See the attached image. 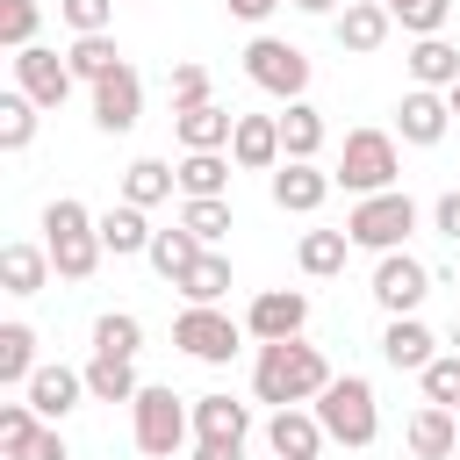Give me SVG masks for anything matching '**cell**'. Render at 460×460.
Returning a JSON list of instances; mask_svg holds the SVG:
<instances>
[{
    "label": "cell",
    "instance_id": "1",
    "mask_svg": "<svg viewBox=\"0 0 460 460\" xmlns=\"http://www.w3.org/2000/svg\"><path fill=\"white\" fill-rule=\"evenodd\" d=\"M323 388H331V359H323L316 345H302V338L259 345V359H252V395H259V402L288 410V402H316Z\"/></svg>",
    "mask_w": 460,
    "mask_h": 460
},
{
    "label": "cell",
    "instance_id": "2",
    "mask_svg": "<svg viewBox=\"0 0 460 460\" xmlns=\"http://www.w3.org/2000/svg\"><path fill=\"white\" fill-rule=\"evenodd\" d=\"M43 252H50V266H58V280H93V266H101V216L86 208V201H72V194H58L50 208H43Z\"/></svg>",
    "mask_w": 460,
    "mask_h": 460
},
{
    "label": "cell",
    "instance_id": "3",
    "mask_svg": "<svg viewBox=\"0 0 460 460\" xmlns=\"http://www.w3.org/2000/svg\"><path fill=\"white\" fill-rule=\"evenodd\" d=\"M410 230H417V201H410L402 187L359 194V201H352V216H345V237H352L359 252H402V244H410Z\"/></svg>",
    "mask_w": 460,
    "mask_h": 460
},
{
    "label": "cell",
    "instance_id": "4",
    "mask_svg": "<svg viewBox=\"0 0 460 460\" xmlns=\"http://www.w3.org/2000/svg\"><path fill=\"white\" fill-rule=\"evenodd\" d=\"M309 410L323 417V431L338 446H374V431H381V410H374V381L367 374H331V388Z\"/></svg>",
    "mask_w": 460,
    "mask_h": 460
},
{
    "label": "cell",
    "instance_id": "5",
    "mask_svg": "<svg viewBox=\"0 0 460 460\" xmlns=\"http://www.w3.org/2000/svg\"><path fill=\"white\" fill-rule=\"evenodd\" d=\"M129 431H137V446H144L151 460H172V453L194 438V410H187L172 388H137V402H129Z\"/></svg>",
    "mask_w": 460,
    "mask_h": 460
},
{
    "label": "cell",
    "instance_id": "6",
    "mask_svg": "<svg viewBox=\"0 0 460 460\" xmlns=\"http://www.w3.org/2000/svg\"><path fill=\"white\" fill-rule=\"evenodd\" d=\"M395 172H402V158H395V137L388 129H352L345 137V151H338V187L345 194H381V187H395Z\"/></svg>",
    "mask_w": 460,
    "mask_h": 460
},
{
    "label": "cell",
    "instance_id": "7",
    "mask_svg": "<svg viewBox=\"0 0 460 460\" xmlns=\"http://www.w3.org/2000/svg\"><path fill=\"white\" fill-rule=\"evenodd\" d=\"M244 338H252V331H244V323H230L216 302H187V309H180V323H172V345H180L187 359H201V367H230Z\"/></svg>",
    "mask_w": 460,
    "mask_h": 460
},
{
    "label": "cell",
    "instance_id": "8",
    "mask_svg": "<svg viewBox=\"0 0 460 460\" xmlns=\"http://www.w3.org/2000/svg\"><path fill=\"white\" fill-rule=\"evenodd\" d=\"M244 79L259 93H273V101H302L309 93V58L295 43H280V36H252L244 43Z\"/></svg>",
    "mask_w": 460,
    "mask_h": 460
},
{
    "label": "cell",
    "instance_id": "9",
    "mask_svg": "<svg viewBox=\"0 0 460 460\" xmlns=\"http://www.w3.org/2000/svg\"><path fill=\"white\" fill-rule=\"evenodd\" d=\"M424 295H431V266H424L417 252H381V259H374V302H381L388 316H417Z\"/></svg>",
    "mask_w": 460,
    "mask_h": 460
},
{
    "label": "cell",
    "instance_id": "10",
    "mask_svg": "<svg viewBox=\"0 0 460 460\" xmlns=\"http://www.w3.org/2000/svg\"><path fill=\"white\" fill-rule=\"evenodd\" d=\"M14 86H22L36 108H65V93H72L79 79H72V58H58V50L29 43V50H14Z\"/></svg>",
    "mask_w": 460,
    "mask_h": 460
},
{
    "label": "cell",
    "instance_id": "11",
    "mask_svg": "<svg viewBox=\"0 0 460 460\" xmlns=\"http://www.w3.org/2000/svg\"><path fill=\"white\" fill-rule=\"evenodd\" d=\"M137 122H144V79H137V65H115V72L93 86V129L129 137Z\"/></svg>",
    "mask_w": 460,
    "mask_h": 460
},
{
    "label": "cell",
    "instance_id": "12",
    "mask_svg": "<svg viewBox=\"0 0 460 460\" xmlns=\"http://www.w3.org/2000/svg\"><path fill=\"white\" fill-rule=\"evenodd\" d=\"M266 187H273V208H288V216H316V208L331 201V187H338V180H331L316 158H280Z\"/></svg>",
    "mask_w": 460,
    "mask_h": 460
},
{
    "label": "cell",
    "instance_id": "13",
    "mask_svg": "<svg viewBox=\"0 0 460 460\" xmlns=\"http://www.w3.org/2000/svg\"><path fill=\"white\" fill-rule=\"evenodd\" d=\"M302 323H309V295H302V288H266V295H252V309H244V331H252L259 345L302 338Z\"/></svg>",
    "mask_w": 460,
    "mask_h": 460
},
{
    "label": "cell",
    "instance_id": "14",
    "mask_svg": "<svg viewBox=\"0 0 460 460\" xmlns=\"http://www.w3.org/2000/svg\"><path fill=\"white\" fill-rule=\"evenodd\" d=\"M446 129H453V101H446L438 86H410V93L395 101V137H402V144H424V151H431Z\"/></svg>",
    "mask_w": 460,
    "mask_h": 460
},
{
    "label": "cell",
    "instance_id": "15",
    "mask_svg": "<svg viewBox=\"0 0 460 460\" xmlns=\"http://www.w3.org/2000/svg\"><path fill=\"white\" fill-rule=\"evenodd\" d=\"M22 395L36 402V417H43V424H65V417L86 402V367H65V359H58V367H36Z\"/></svg>",
    "mask_w": 460,
    "mask_h": 460
},
{
    "label": "cell",
    "instance_id": "16",
    "mask_svg": "<svg viewBox=\"0 0 460 460\" xmlns=\"http://www.w3.org/2000/svg\"><path fill=\"white\" fill-rule=\"evenodd\" d=\"M323 438H331V431H323V417H316V410H302V402H288V410H273V417H266V446H273L280 460H316V453H323Z\"/></svg>",
    "mask_w": 460,
    "mask_h": 460
},
{
    "label": "cell",
    "instance_id": "17",
    "mask_svg": "<svg viewBox=\"0 0 460 460\" xmlns=\"http://www.w3.org/2000/svg\"><path fill=\"white\" fill-rule=\"evenodd\" d=\"M331 29H338V50H352V58H367V50H381V43H388V29H395V14H388L381 0H345V7L331 14Z\"/></svg>",
    "mask_w": 460,
    "mask_h": 460
},
{
    "label": "cell",
    "instance_id": "18",
    "mask_svg": "<svg viewBox=\"0 0 460 460\" xmlns=\"http://www.w3.org/2000/svg\"><path fill=\"white\" fill-rule=\"evenodd\" d=\"M172 137H180V151H230L237 115L216 108V101H201V108H172Z\"/></svg>",
    "mask_w": 460,
    "mask_h": 460
},
{
    "label": "cell",
    "instance_id": "19",
    "mask_svg": "<svg viewBox=\"0 0 460 460\" xmlns=\"http://www.w3.org/2000/svg\"><path fill=\"white\" fill-rule=\"evenodd\" d=\"M381 359H388L395 374H424V367L438 359L431 323H417V316H388V331H381Z\"/></svg>",
    "mask_w": 460,
    "mask_h": 460
},
{
    "label": "cell",
    "instance_id": "20",
    "mask_svg": "<svg viewBox=\"0 0 460 460\" xmlns=\"http://www.w3.org/2000/svg\"><path fill=\"white\" fill-rule=\"evenodd\" d=\"M402 446H410L417 460H453V453H460V410H446V402H424V410L410 417Z\"/></svg>",
    "mask_w": 460,
    "mask_h": 460
},
{
    "label": "cell",
    "instance_id": "21",
    "mask_svg": "<svg viewBox=\"0 0 460 460\" xmlns=\"http://www.w3.org/2000/svg\"><path fill=\"white\" fill-rule=\"evenodd\" d=\"M230 158L244 172H273L288 151H280V115H237V137H230Z\"/></svg>",
    "mask_w": 460,
    "mask_h": 460
},
{
    "label": "cell",
    "instance_id": "22",
    "mask_svg": "<svg viewBox=\"0 0 460 460\" xmlns=\"http://www.w3.org/2000/svg\"><path fill=\"white\" fill-rule=\"evenodd\" d=\"M50 273H58V266H50V252H43V244H7V252H0V288H7L14 302L43 295V288H50Z\"/></svg>",
    "mask_w": 460,
    "mask_h": 460
},
{
    "label": "cell",
    "instance_id": "23",
    "mask_svg": "<svg viewBox=\"0 0 460 460\" xmlns=\"http://www.w3.org/2000/svg\"><path fill=\"white\" fill-rule=\"evenodd\" d=\"M410 79L453 93V86H460V50H453L446 36H417V43H410Z\"/></svg>",
    "mask_w": 460,
    "mask_h": 460
},
{
    "label": "cell",
    "instance_id": "24",
    "mask_svg": "<svg viewBox=\"0 0 460 460\" xmlns=\"http://www.w3.org/2000/svg\"><path fill=\"white\" fill-rule=\"evenodd\" d=\"M151 237H158V230L144 223V208H137V201H115V208L101 216V244H108L115 259H137V252H151Z\"/></svg>",
    "mask_w": 460,
    "mask_h": 460
},
{
    "label": "cell",
    "instance_id": "25",
    "mask_svg": "<svg viewBox=\"0 0 460 460\" xmlns=\"http://www.w3.org/2000/svg\"><path fill=\"white\" fill-rule=\"evenodd\" d=\"M172 187H180V172H172L165 158H137V165H122V201H137V208L172 201Z\"/></svg>",
    "mask_w": 460,
    "mask_h": 460
},
{
    "label": "cell",
    "instance_id": "26",
    "mask_svg": "<svg viewBox=\"0 0 460 460\" xmlns=\"http://www.w3.org/2000/svg\"><path fill=\"white\" fill-rule=\"evenodd\" d=\"M137 388H144V381H137L129 359H115V352H93V359H86V395H93V402H137Z\"/></svg>",
    "mask_w": 460,
    "mask_h": 460
},
{
    "label": "cell",
    "instance_id": "27",
    "mask_svg": "<svg viewBox=\"0 0 460 460\" xmlns=\"http://www.w3.org/2000/svg\"><path fill=\"white\" fill-rule=\"evenodd\" d=\"M252 410L237 395H194V438H244Z\"/></svg>",
    "mask_w": 460,
    "mask_h": 460
},
{
    "label": "cell",
    "instance_id": "28",
    "mask_svg": "<svg viewBox=\"0 0 460 460\" xmlns=\"http://www.w3.org/2000/svg\"><path fill=\"white\" fill-rule=\"evenodd\" d=\"M323 108H309V101H288V115H280V151L288 158H316L323 151Z\"/></svg>",
    "mask_w": 460,
    "mask_h": 460
},
{
    "label": "cell",
    "instance_id": "29",
    "mask_svg": "<svg viewBox=\"0 0 460 460\" xmlns=\"http://www.w3.org/2000/svg\"><path fill=\"white\" fill-rule=\"evenodd\" d=\"M201 252H208V244H201L187 223H172V230H158V237H151V252H144V259L158 266V280H180V273H187Z\"/></svg>",
    "mask_w": 460,
    "mask_h": 460
},
{
    "label": "cell",
    "instance_id": "30",
    "mask_svg": "<svg viewBox=\"0 0 460 460\" xmlns=\"http://www.w3.org/2000/svg\"><path fill=\"white\" fill-rule=\"evenodd\" d=\"M345 252H352V237H345V230H302V244H295V259H302V273H309V280L345 273Z\"/></svg>",
    "mask_w": 460,
    "mask_h": 460
},
{
    "label": "cell",
    "instance_id": "31",
    "mask_svg": "<svg viewBox=\"0 0 460 460\" xmlns=\"http://www.w3.org/2000/svg\"><path fill=\"white\" fill-rule=\"evenodd\" d=\"M230 165L237 158H223V151H187L172 172H180V194H230Z\"/></svg>",
    "mask_w": 460,
    "mask_h": 460
},
{
    "label": "cell",
    "instance_id": "32",
    "mask_svg": "<svg viewBox=\"0 0 460 460\" xmlns=\"http://www.w3.org/2000/svg\"><path fill=\"white\" fill-rule=\"evenodd\" d=\"M29 374H36V331L14 316V323H0V381L29 388Z\"/></svg>",
    "mask_w": 460,
    "mask_h": 460
},
{
    "label": "cell",
    "instance_id": "33",
    "mask_svg": "<svg viewBox=\"0 0 460 460\" xmlns=\"http://www.w3.org/2000/svg\"><path fill=\"white\" fill-rule=\"evenodd\" d=\"M172 288H180L187 302H223V295H230V259H223V252H201Z\"/></svg>",
    "mask_w": 460,
    "mask_h": 460
},
{
    "label": "cell",
    "instance_id": "34",
    "mask_svg": "<svg viewBox=\"0 0 460 460\" xmlns=\"http://www.w3.org/2000/svg\"><path fill=\"white\" fill-rule=\"evenodd\" d=\"M36 431H43V417H36L29 395H22V402H0V460H29Z\"/></svg>",
    "mask_w": 460,
    "mask_h": 460
},
{
    "label": "cell",
    "instance_id": "35",
    "mask_svg": "<svg viewBox=\"0 0 460 460\" xmlns=\"http://www.w3.org/2000/svg\"><path fill=\"white\" fill-rule=\"evenodd\" d=\"M65 58H72V79H86V86H101V79L122 65V50H115V36H108V29H101V36H79Z\"/></svg>",
    "mask_w": 460,
    "mask_h": 460
},
{
    "label": "cell",
    "instance_id": "36",
    "mask_svg": "<svg viewBox=\"0 0 460 460\" xmlns=\"http://www.w3.org/2000/svg\"><path fill=\"white\" fill-rule=\"evenodd\" d=\"M36 115H43V108H36L22 86L0 93V151H29V144H36Z\"/></svg>",
    "mask_w": 460,
    "mask_h": 460
},
{
    "label": "cell",
    "instance_id": "37",
    "mask_svg": "<svg viewBox=\"0 0 460 460\" xmlns=\"http://www.w3.org/2000/svg\"><path fill=\"white\" fill-rule=\"evenodd\" d=\"M180 223H187L201 244L230 237V194H187V201H180Z\"/></svg>",
    "mask_w": 460,
    "mask_h": 460
},
{
    "label": "cell",
    "instance_id": "38",
    "mask_svg": "<svg viewBox=\"0 0 460 460\" xmlns=\"http://www.w3.org/2000/svg\"><path fill=\"white\" fill-rule=\"evenodd\" d=\"M137 345H144V323H137L129 309H108V316H93V352L137 359Z\"/></svg>",
    "mask_w": 460,
    "mask_h": 460
},
{
    "label": "cell",
    "instance_id": "39",
    "mask_svg": "<svg viewBox=\"0 0 460 460\" xmlns=\"http://www.w3.org/2000/svg\"><path fill=\"white\" fill-rule=\"evenodd\" d=\"M36 29H43V7L36 0H0V43L7 50H29Z\"/></svg>",
    "mask_w": 460,
    "mask_h": 460
},
{
    "label": "cell",
    "instance_id": "40",
    "mask_svg": "<svg viewBox=\"0 0 460 460\" xmlns=\"http://www.w3.org/2000/svg\"><path fill=\"white\" fill-rule=\"evenodd\" d=\"M417 381H424V402H446V410H460V352H438V359H431Z\"/></svg>",
    "mask_w": 460,
    "mask_h": 460
},
{
    "label": "cell",
    "instance_id": "41",
    "mask_svg": "<svg viewBox=\"0 0 460 460\" xmlns=\"http://www.w3.org/2000/svg\"><path fill=\"white\" fill-rule=\"evenodd\" d=\"M446 14H453V0H402L395 7V22L410 36H446Z\"/></svg>",
    "mask_w": 460,
    "mask_h": 460
},
{
    "label": "cell",
    "instance_id": "42",
    "mask_svg": "<svg viewBox=\"0 0 460 460\" xmlns=\"http://www.w3.org/2000/svg\"><path fill=\"white\" fill-rule=\"evenodd\" d=\"M58 14L72 22V36H101L115 22V0H58Z\"/></svg>",
    "mask_w": 460,
    "mask_h": 460
},
{
    "label": "cell",
    "instance_id": "43",
    "mask_svg": "<svg viewBox=\"0 0 460 460\" xmlns=\"http://www.w3.org/2000/svg\"><path fill=\"white\" fill-rule=\"evenodd\" d=\"M208 101V65H172V108H201Z\"/></svg>",
    "mask_w": 460,
    "mask_h": 460
},
{
    "label": "cell",
    "instance_id": "44",
    "mask_svg": "<svg viewBox=\"0 0 460 460\" xmlns=\"http://www.w3.org/2000/svg\"><path fill=\"white\" fill-rule=\"evenodd\" d=\"M431 230H438V237H453V244H460V187H446V194H438V201H431Z\"/></svg>",
    "mask_w": 460,
    "mask_h": 460
},
{
    "label": "cell",
    "instance_id": "45",
    "mask_svg": "<svg viewBox=\"0 0 460 460\" xmlns=\"http://www.w3.org/2000/svg\"><path fill=\"white\" fill-rule=\"evenodd\" d=\"M29 460H72L65 431H58V424H43V431H36V446H29Z\"/></svg>",
    "mask_w": 460,
    "mask_h": 460
},
{
    "label": "cell",
    "instance_id": "46",
    "mask_svg": "<svg viewBox=\"0 0 460 460\" xmlns=\"http://www.w3.org/2000/svg\"><path fill=\"white\" fill-rule=\"evenodd\" d=\"M194 460H244V438H194Z\"/></svg>",
    "mask_w": 460,
    "mask_h": 460
},
{
    "label": "cell",
    "instance_id": "47",
    "mask_svg": "<svg viewBox=\"0 0 460 460\" xmlns=\"http://www.w3.org/2000/svg\"><path fill=\"white\" fill-rule=\"evenodd\" d=\"M223 7H230V14H237V22H266V14H273V7H280V0H223Z\"/></svg>",
    "mask_w": 460,
    "mask_h": 460
},
{
    "label": "cell",
    "instance_id": "48",
    "mask_svg": "<svg viewBox=\"0 0 460 460\" xmlns=\"http://www.w3.org/2000/svg\"><path fill=\"white\" fill-rule=\"evenodd\" d=\"M302 14H338V0H295Z\"/></svg>",
    "mask_w": 460,
    "mask_h": 460
},
{
    "label": "cell",
    "instance_id": "49",
    "mask_svg": "<svg viewBox=\"0 0 460 460\" xmlns=\"http://www.w3.org/2000/svg\"><path fill=\"white\" fill-rule=\"evenodd\" d=\"M446 101H453V122H460V86H453V93H446Z\"/></svg>",
    "mask_w": 460,
    "mask_h": 460
},
{
    "label": "cell",
    "instance_id": "50",
    "mask_svg": "<svg viewBox=\"0 0 460 460\" xmlns=\"http://www.w3.org/2000/svg\"><path fill=\"white\" fill-rule=\"evenodd\" d=\"M453 352H460V316H453Z\"/></svg>",
    "mask_w": 460,
    "mask_h": 460
},
{
    "label": "cell",
    "instance_id": "51",
    "mask_svg": "<svg viewBox=\"0 0 460 460\" xmlns=\"http://www.w3.org/2000/svg\"><path fill=\"white\" fill-rule=\"evenodd\" d=\"M381 7H388V14H395V7H402V0H381Z\"/></svg>",
    "mask_w": 460,
    "mask_h": 460
},
{
    "label": "cell",
    "instance_id": "52",
    "mask_svg": "<svg viewBox=\"0 0 460 460\" xmlns=\"http://www.w3.org/2000/svg\"><path fill=\"white\" fill-rule=\"evenodd\" d=\"M453 288H460V266H453Z\"/></svg>",
    "mask_w": 460,
    "mask_h": 460
}]
</instances>
